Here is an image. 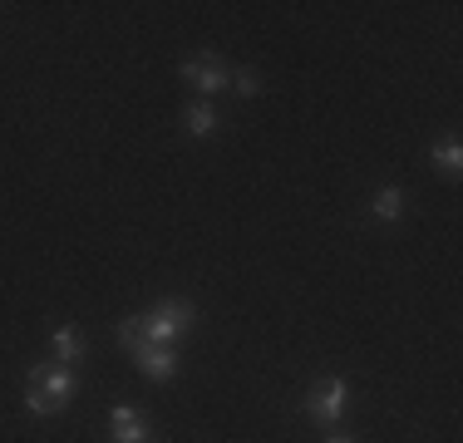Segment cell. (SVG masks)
Instances as JSON below:
<instances>
[{
  "label": "cell",
  "mask_w": 463,
  "mask_h": 443,
  "mask_svg": "<svg viewBox=\"0 0 463 443\" xmlns=\"http://www.w3.org/2000/svg\"><path fill=\"white\" fill-rule=\"evenodd\" d=\"M183 124H187L193 138H213V133H217V108L207 104V99H193V104L183 108Z\"/></svg>",
  "instance_id": "ba28073f"
},
{
  "label": "cell",
  "mask_w": 463,
  "mask_h": 443,
  "mask_svg": "<svg viewBox=\"0 0 463 443\" xmlns=\"http://www.w3.org/2000/svg\"><path fill=\"white\" fill-rule=\"evenodd\" d=\"M429 158H434V168H444L449 177L463 173V143L458 138H439L434 148H429Z\"/></svg>",
  "instance_id": "30bf717a"
},
{
  "label": "cell",
  "mask_w": 463,
  "mask_h": 443,
  "mask_svg": "<svg viewBox=\"0 0 463 443\" xmlns=\"http://www.w3.org/2000/svg\"><path fill=\"white\" fill-rule=\"evenodd\" d=\"M25 409H30L35 419H54V414H60V404H50L40 390H25Z\"/></svg>",
  "instance_id": "4fadbf2b"
},
{
  "label": "cell",
  "mask_w": 463,
  "mask_h": 443,
  "mask_svg": "<svg viewBox=\"0 0 463 443\" xmlns=\"http://www.w3.org/2000/svg\"><path fill=\"white\" fill-rule=\"evenodd\" d=\"M197 325V306L183 301V296H168V301H158L143 316V335H148V345H173L178 335Z\"/></svg>",
  "instance_id": "6da1fadb"
},
{
  "label": "cell",
  "mask_w": 463,
  "mask_h": 443,
  "mask_svg": "<svg viewBox=\"0 0 463 443\" xmlns=\"http://www.w3.org/2000/svg\"><path fill=\"white\" fill-rule=\"evenodd\" d=\"M345 404H350V384L335 380V374H330V380H321L311 394H306V414H311L316 424H335V419L345 414Z\"/></svg>",
  "instance_id": "7a4b0ae2"
},
{
  "label": "cell",
  "mask_w": 463,
  "mask_h": 443,
  "mask_svg": "<svg viewBox=\"0 0 463 443\" xmlns=\"http://www.w3.org/2000/svg\"><path fill=\"white\" fill-rule=\"evenodd\" d=\"M326 443H355V438H350V434H330Z\"/></svg>",
  "instance_id": "5bb4252c"
},
{
  "label": "cell",
  "mask_w": 463,
  "mask_h": 443,
  "mask_svg": "<svg viewBox=\"0 0 463 443\" xmlns=\"http://www.w3.org/2000/svg\"><path fill=\"white\" fill-rule=\"evenodd\" d=\"M118 340H124L128 350H148V335H143V316H128V320H118Z\"/></svg>",
  "instance_id": "8fae6325"
},
{
  "label": "cell",
  "mask_w": 463,
  "mask_h": 443,
  "mask_svg": "<svg viewBox=\"0 0 463 443\" xmlns=\"http://www.w3.org/2000/svg\"><path fill=\"white\" fill-rule=\"evenodd\" d=\"M30 390H40L50 399V404H70V394L80 390V374L70 370V364H35V370H30Z\"/></svg>",
  "instance_id": "3957f363"
},
{
  "label": "cell",
  "mask_w": 463,
  "mask_h": 443,
  "mask_svg": "<svg viewBox=\"0 0 463 443\" xmlns=\"http://www.w3.org/2000/svg\"><path fill=\"white\" fill-rule=\"evenodd\" d=\"M134 360H138L143 380H153V384H168V380H178V354H173L168 345H148V350H138Z\"/></svg>",
  "instance_id": "8992f818"
},
{
  "label": "cell",
  "mask_w": 463,
  "mask_h": 443,
  "mask_svg": "<svg viewBox=\"0 0 463 443\" xmlns=\"http://www.w3.org/2000/svg\"><path fill=\"white\" fill-rule=\"evenodd\" d=\"M183 80L207 99V94H217V89H227V84H232V70H227L222 60H217V54H197V60H187V64H183Z\"/></svg>",
  "instance_id": "277c9868"
},
{
  "label": "cell",
  "mask_w": 463,
  "mask_h": 443,
  "mask_svg": "<svg viewBox=\"0 0 463 443\" xmlns=\"http://www.w3.org/2000/svg\"><path fill=\"white\" fill-rule=\"evenodd\" d=\"M50 350H54V364H80L84 360V335L74 325H54Z\"/></svg>",
  "instance_id": "52a82bcc"
},
{
  "label": "cell",
  "mask_w": 463,
  "mask_h": 443,
  "mask_svg": "<svg viewBox=\"0 0 463 443\" xmlns=\"http://www.w3.org/2000/svg\"><path fill=\"white\" fill-rule=\"evenodd\" d=\"M227 89H237L241 99H257V94H261V80H257L251 70H237V74H232V84H227Z\"/></svg>",
  "instance_id": "7c38bea8"
},
{
  "label": "cell",
  "mask_w": 463,
  "mask_h": 443,
  "mask_svg": "<svg viewBox=\"0 0 463 443\" xmlns=\"http://www.w3.org/2000/svg\"><path fill=\"white\" fill-rule=\"evenodd\" d=\"M109 434H114V443H148V419L128 404H114L109 409Z\"/></svg>",
  "instance_id": "5b68a950"
},
{
  "label": "cell",
  "mask_w": 463,
  "mask_h": 443,
  "mask_svg": "<svg viewBox=\"0 0 463 443\" xmlns=\"http://www.w3.org/2000/svg\"><path fill=\"white\" fill-rule=\"evenodd\" d=\"M370 217L374 222H400L404 217V193L400 187H380V193L370 197Z\"/></svg>",
  "instance_id": "9c48e42d"
}]
</instances>
